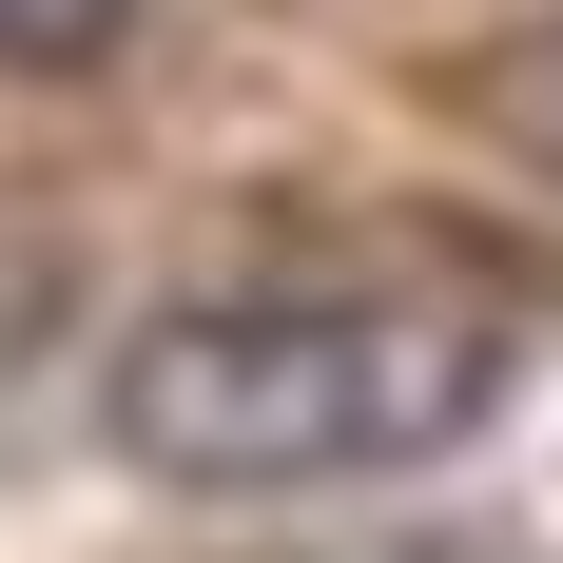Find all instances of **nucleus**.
Listing matches in <instances>:
<instances>
[{
  "label": "nucleus",
  "mask_w": 563,
  "mask_h": 563,
  "mask_svg": "<svg viewBox=\"0 0 563 563\" xmlns=\"http://www.w3.org/2000/svg\"><path fill=\"white\" fill-rule=\"evenodd\" d=\"M506 331L428 291H253V311H156L117 350V448L156 486H331V466H428L486 428Z\"/></svg>",
  "instance_id": "nucleus-1"
},
{
  "label": "nucleus",
  "mask_w": 563,
  "mask_h": 563,
  "mask_svg": "<svg viewBox=\"0 0 563 563\" xmlns=\"http://www.w3.org/2000/svg\"><path fill=\"white\" fill-rule=\"evenodd\" d=\"M389 563H486V544H389Z\"/></svg>",
  "instance_id": "nucleus-3"
},
{
  "label": "nucleus",
  "mask_w": 563,
  "mask_h": 563,
  "mask_svg": "<svg viewBox=\"0 0 563 563\" xmlns=\"http://www.w3.org/2000/svg\"><path fill=\"white\" fill-rule=\"evenodd\" d=\"M117 20L136 0H0V58L20 78H78V58H117Z\"/></svg>",
  "instance_id": "nucleus-2"
}]
</instances>
